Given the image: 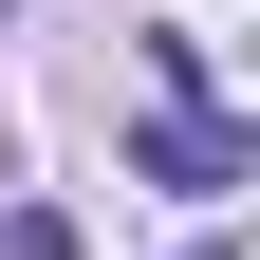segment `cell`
<instances>
[{"mask_svg":"<svg viewBox=\"0 0 260 260\" xmlns=\"http://www.w3.org/2000/svg\"><path fill=\"white\" fill-rule=\"evenodd\" d=\"M242 168H260V130H242V112H149V186H186V205H223Z\"/></svg>","mask_w":260,"mask_h":260,"instance_id":"cell-1","label":"cell"},{"mask_svg":"<svg viewBox=\"0 0 260 260\" xmlns=\"http://www.w3.org/2000/svg\"><path fill=\"white\" fill-rule=\"evenodd\" d=\"M0 260H93V242H75V205H19V223H0Z\"/></svg>","mask_w":260,"mask_h":260,"instance_id":"cell-2","label":"cell"}]
</instances>
